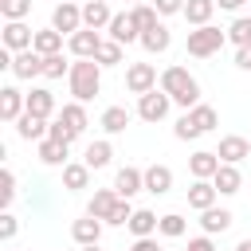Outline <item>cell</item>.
<instances>
[{"mask_svg":"<svg viewBox=\"0 0 251 251\" xmlns=\"http://www.w3.org/2000/svg\"><path fill=\"white\" fill-rule=\"evenodd\" d=\"M133 4H141V0H133Z\"/></svg>","mask_w":251,"mask_h":251,"instance_id":"db71d44e","label":"cell"},{"mask_svg":"<svg viewBox=\"0 0 251 251\" xmlns=\"http://www.w3.org/2000/svg\"><path fill=\"white\" fill-rule=\"evenodd\" d=\"M227 39L235 47H251V16H235L231 27H227Z\"/></svg>","mask_w":251,"mask_h":251,"instance_id":"d590c367","label":"cell"},{"mask_svg":"<svg viewBox=\"0 0 251 251\" xmlns=\"http://www.w3.org/2000/svg\"><path fill=\"white\" fill-rule=\"evenodd\" d=\"M216 184L212 180H192L188 184V208H196V212H208V208H216Z\"/></svg>","mask_w":251,"mask_h":251,"instance_id":"ac0fdd59","label":"cell"},{"mask_svg":"<svg viewBox=\"0 0 251 251\" xmlns=\"http://www.w3.org/2000/svg\"><path fill=\"white\" fill-rule=\"evenodd\" d=\"M106 31H110V39L122 43V47H126V43H141V31H137V24H133L129 12H114V20H110Z\"/></svg>","mask_w":251,"mask_h":251,"instance_id":"7c38bea8","label":"cell"},{"mask_svg":"<svg viewBox=\"0 0 251 251\" xmlns=\"http://www.w3.org/2000/svg\"><path fill=\"white\" fill-rule=\"evenodd\" d=\"M82 251H98V243H94V247H82Z\"/></svg>","mask_w":251,"mask_h":251,"instance_id":"816d5d0a","label":"cell"},{"mask_svg":"<svg viewBox=\"0 0 251 251\" xmlns=\"http://www.w3.org/2000/svg\"><path fill=\"white\" fill-rule=\"evenodd\" d=\"M169 188H173V169H169V165H149V169H145V192L165 196Z\"/></svg>","mask_w":251,"mask_h":251,"instance_id":"44dd1931","label":"cell"},{"mask_svg":"<svg viewBox=\"0 0 251 251\" xmlns=\"http://www.w3.org/2000/svg\"><path fill=\"white\" fill-rule=\"evenodd\" d=\"M133 212H137V208H133L129 200H118V204H114V212L106 216V224H110V227H126V224L133 220Z\"/></svg>","mask_w":251,"mask_h":251,"instance_id":"f35d334b","label":"cell"},{"mask_svg":"<svg viewBox=\"0 0 251 251\" xmlns=\"http://www.w3.org/2000/svg\"><path fill=\"white\" fill-rule=\"evenodd\" d=\"M184 4H188V0H153L157 16H176V12H184Z\"/></svg>","mask_w":251,"mask_h":251,"instance_id":"f6af8a7d","label":"cell"},{"mask_svg":"<svg viewBox=\"0 0 251 251\" xmlns=\"http://www.w3.org/2000/svg\"><path fill=\"white\" fill-rule=\"evenodd\" d=\"M59 122H63L75 137H82V133H86V126H90V118H86V106H82V102H67V106L59 110Z\"/></svg>","mask_w":251,"mask_h":251,"instance_id":"d6986e66","label":"cell"},{"mask_svg":"<svg viewBox=\"0 0 251 251\" xmlns=\"http://www.w3.org/2000/svg\"><path fill=\"white\" fill-rule=\"evenodd\" d=\"M24 110H27V94H24L20 86H4V90H0V118H4L8 126H16V122L24 118Z\"/></svg>","mask_w":251,"mask_h":251,"instance_id":"9c48e42d","label":"cell"},{"mask_svg":"<svg viewBox=\"0 0 251 251\" xmlns=\"http://www.w3.org/2000/svg\"><path fill=\"white\" fill-rule=\"evenodd\" d=\"M220 157H216V149H196L192 157H188V173H192V180H212L216 173H220Z\"/></svg>","mask_w":251,"mask_h":251,"instance_id":"8fae6325","label":"cell"},{"mask_svg":"<svg viewBox=\"0 0 251 251\" xmlns=\"http://www.w3.org/2000/svg\"><path fill=\"white\" fill-rule=\"evenodd\" d=\"M27 114L51 122V114H55V94L43 90V86H31V94H27Z\"/></svg>","mask_w":251,"mask_h":251,"instance_id":"ffe728a7","label":"cell"},{"mask_svg":"<svg viewBox=\"0 0 251 251\" xmlns=\"http://www.w3.org/2000/svg\"><path fill=\"white\" fill-rule=\"evenodd\" d=\"M188 118H192V126H196L200 133H212V129H216V122H220V114H216V106H208V102H200V106H192V110H188Z\"/></svg>","mask_w":251,"mask_h":251,"instance_id":"d6a6232c","label":"cell"},{"mask_svg":"<svg viewBox=\"0 0 251 251\" xmlns=\"http://www.w3.org/2000/svg\"><path fill=\"white\" fill-rule=\"evenodd\" d=\"M235 251H251V239H239V243H235Z\"/></svg>","mask_w":251,"mask_h":251,"instance_id":"f907efd6","label":"cell"},{"mask_svg":"<svg viewBox=\"0 0 251 251\" xmlns=\"http://www.w3.org/2000/svg\"><path fill=\"white\" fill-rule=\"evenodd\" d=\"M169 43H173V31H169L165 24H157V27L141 31V47H145L149 55H161V51H169Z\"/></svg>","mask_w":251,"mask_h":251,"instance_id":"83f0119b","label":"cell"},{"mask_svg":"<svg viewBox=\"0 0 251 251\" xmlns=\"http://www.w3.org/2000/svg\"><path fill=\"white\" fill-rule=\"evenodd\" d=\"M188 251H216V243H212V235H196V239H188Z\"/></svg>","mask_w":251,"mask_h":251,"instance_id":"bcb514c9","label":"cell"},{"mask_svg":"<svg viewBox=\"0 0 251 251\" xmlns=\"http://www.w3.org/2000/svg\"><path fill=\"white\" fill-rule=\"evenodd\" d=\"M157 86H161L176 106H184V114H188L192 106H200V82L188 75V67H165Z\"/></svg>","mask_w":251,"mask_h":251,"instance_id":"6da1fadb","label":"cell"},{"mask_svg":"<svg viewBox=\"0 0 251 251\" xmlns=\"http://www.w3.org/2000/svg\"><path fill=\"white\" fill-rule=\"evenodd\" d=\"M169 106H173V98L157 86V90H149V94H141V98H137V118H141V122H149V126H157V122H165V118H169Z\"/></svg>","mask_w":251,"mask_h":251,"instance_id":"277c9868","label":"cell"},{"mask_svg":"<svg viewBox=\"0 0 251 251\" xmlns=\"http://www.w3.org/2000/svg\"><path fill=\"white\" fill-rule=\"evenodd\" d=\"M114 192H118L122 200H129V196L145 192V169H137V165H122V169H118V176H114Z\"/></svg>","mask_w":251,"mask_h":251,"instance_id":"52a82bcc","label":"cell"},{"mask_svg":"<svg viewBox=\"0 0 251 251\" xmlns=\"http://www.w3.org/2000/svg\"><path fill=\"white\" fill-rule=\"evenodd\" d=\"M157 224H161V216H157V212L137 208V212H133V220H129L126 227L133 231V239H149V235H157Z\"/></svg>","mask_w":251,"mask_h":251,"instance_id":"d4e9b609","label":"cell"},{"mask_svg":"<svg viewBox=\"0 0 251 251\" xmlns=\"http://www.w3.org/2000/svg\"><path fill=\"white\" fill-rule=\"evenodd\" d=\"M47 137H51V141H63V145H71V141H75V133H71V129H67V126L59 122V118H55V122L47 126Z\"/></svg>","mask_w":251,"mask_h":251,"instance_id":"7bdbcfd3","label":"cell"},{"mask_svg":"<svg viewBox=\"0 0 251 251\" xmlns=\"http://www.w3.org/2000/svg\"><path fill=\"white\" fill-rule=\"evenodd\" d=\"M129 118H133V114H129L126 106H106L102 118H98V126H102V133H126Z\"/></svg>","mask_w":251,"mask_h":251,"instance_id":"484cf974","label":"cell"},{"mask_svg":"<svg viewBox=\"0 0 251 251\" xmlns=\"http://www.w3.org/2000/svg\"><path fill=\"white\" fill-rule=\"evenodd\" d=\"M157 82H161V78H157V67H153V63H129V67H126V90H129V94L141 98V94L157 90Z\"/></svg>","mask_w":251,"mask_h":251,"instance_id":"5b68a950","label":"cell"},{"mask_svg":"<svg viewBox=\"0 0 251 251\" xmlns=\"http://www.w3.org/2000/svg\"><path fill=\"white\" fill-rule=\"evenodd\" d=\"M129 251H161V247H157V239L149 235V239H133V247H129Z\"/></svg>","mask_w":251,"mask_h":251,"instance_id":"c3c4849f","label":"cell"},{"mask_svg":"<svg viewBox=\"0 0 251 251\" xmlns=\"http://www.w3.org/2000/svg\"><path fill=\"white\" fill-rule=\"evenodd\" d=\"M71 239H75L78 247H94V243L102 239V220H94V216L75 220V224H71Z\"/></svg>","mask_w":251,"mask_h":251,"instance_id":"2e32d148","label":"cell"},{"mask_svg":"<svg viewBox=\"0 0 251 251\" xmlns=\"http://www.w3.org/2000/svg\"><path fill=\"white\" fill-rule=\"evenodd\" d=\"M173 137H176V141H196V137H200V129H196V126H192V118L184 114V118L173 126Z\"/></svg>","mask_w":251,"mask_h":251,"instance_id":"60d3db41","label":"cell"},{"mask_svg":"<svg viewBox=\"0 0 251 251\" xmlns=\"http://www.w3.org/2000/svg\"><path fill=\"white\" fill-rule=\"evenodd\" d=\"M216 157H220L224 165H239V161H247V157H251V141H247V137H239V133H227V137H220Z\"/></svg>","mask_w":251,"mask_h":251,"instance_id":"30bf717a","label":"cell"},{"mask_svg":"<svg viewBox=\"0 0 251 251\" xmlns=\"http://www.w3.org/2000/svg\"><path fill=\"white\" fill-rule=\"evenodd\" d=\"M212 12H216V0H188L184 4V20L192 24V27H208V20H212Z\"/></svg>","mask_w":251,"mask_h":251,"instance_id":"f546056e","label":"cell"},{"mask_svg":"<svg viewBox=\"0 0 251 251\" xmlns=\"http://www.w3.org/2000/svg\"><path fill=\"white\" fill-rule=\"evenodd\" d=\"M129 16H133L137 31H149V27H157V24H161V16H157V8H153V4H133V8H129Z\"/></svg>","mask_w":251,"mask_h":251,"instance_id":"e575fe53","label":"cell"},{"mask_svg":"<svg viewBox=\"0 0 251 251\" xmlns=\"http://www.w3.org/2000/svg\"><path fill=\"white\" fill-rule=\"evenodd\" d=\"M110 20H114V12H110L106 0H86V4H82V27L102 31V27H110Z\"/></svg>","mask_w":251,"mask_h":251,"instance_id":"9a60e30c","label":"cell"},{"mask_svg":"<svg viewBox=\"0 0 251 251\" xmlns=\"http://www.w3.org/2000/svg\"><path fill=\"white\" fill-rule=\"evenodd\" d=\"M47 126H51V122H43V118H35V114L24 110V118L16 122V133H20L24 141H43V137H47Z\"/></svg>","mask_w":251,"mask_h":251,"instance_id":"f1b7e54d","label":"cell"},{"mask_svg":"<svg viewBox=\"0 0 251 251\" xmlns=\"http://www.w3.org/2000/svg\"><path fill=\"white\" fill-rule=\"evenodd\" d=\"M12 75H16L20 82L39 78V75H43V55H39V51H20V55L12 59Z\"/></svg>","mask_w":251,"mask_h":251,"instance_id":"5bb4252c","label":"cell"},{"mask_svg":"<svg viewBox=\"0 0 251 251\" xmlns=\"http://www.w3.org/2000/svg\"><path fill=\"white\" fill-rule=\"evenodd\" d=\"M231 212L227 208H208V212H200V227H204V235H224L227 227H231Z\"/></svg>","mask_w":251,"mask_h":251,"instance_id":"cb8c5ba5","label":"cell"},{"mask_svg":"<svg viewBox=\"0 0 251 251\" xmlns=\"http://www.w3.org/2000/svg\"><path fill=\"white\" fill-rule=\"evenodd\" d=\"M98 47H102V35H98V31H90V27L75 31V35L67 39V51H71L75 59H94V55H98Z\"/></svg>","mask_w":251,"mask_h":251,"instance_id":"4fadbf2b","label":"cell"},{"mask_svg":"<svg viewBox=\"0 0 251 251\" xmlns=\"http://www.w3.org/2000/svg\"><path fill=\"white\" fill-rule=\"evenodd\" d=\"M63 75H71V63L63 59V51L59 55H47L43 59V78H63Z\"/></svg>","mask_w":251,"mask_h":251,"instance_id":"74e56055","label":"cell"},{"mask_svg":"<svg viewBox=\"0 0 251 251\" xmlns=\"http://www.w3.org/2000/svg\"><path fill=\"white\" fill-rule=\"evenodd\" d=\"M110 157H114V145H110L106 137L90 141V145H86V153H82V161H86L90 169H106V165H110Z\"/></svg>","mask_w":251,"mask_h":251,"instance_id":"4dcf8cb0","label":"cell"},{"mask_svg":"<svg viewBox=\"0 0 251 251\" xmlns=\"http://www.w3.org/2000/svg\"><path fill=\"white\" fill-rule=\"evenodd\" d=\"M51 27L59 31V35H75V31H82V8L78 4H55V12H51Z\"/></svg>","mask_w":251,"mask_h":251,"instance_id":"8992f818","label":"cell"},{"mask_svg":"<svg viewBox=\"0 0 251 251\" xmlns=\"http://www.w3.org/2000/svg\"><path fill=\"white\" fill-rule=\"evenodd\" d=\"M67 82H71L75 102H90V98H98V90H102V67H98L94 59H75Z\"/></svg>","mask_w":251,"mask_h":251,"instance_id":"7a4b0ae2","label":"cell"},{"mask_svg":"<svg viewBox=\"0 0 251 251\" xmlns=\"http://www.w3.org/2000/svg\"><path fill=\"white\" fill-rule=\"evenodd\" d=\"M243 4H251V0H216V8H224V12H239Z\"/></svg>","mask_w":251,"mask_h":251,"instance_id":"681fc988","label":"cell"},{"mask_svg":"<svg viewBox=\"0 0 251 251\" xmlns=\"http://www.w3.org/2000/svg\"><path fill=\"white\" fill-rule=\"evenodd\" d=\"M106 4H110V0H106Z\"/></svg>","mask_w":251,"mask_h":251,"instance_id":"11a10c76","label":"cell"},{"mask_svg":"<svg viewBox=\"0 0 251 251\" xmlns=\"http://www.w3.org/2000/svg\"><path fill=\"white\" fill-rule=\"evenodd\" d=\"M94 63H98V67H118V63H122V43H114V39H102V47H98Z\"/></svg>","mask_w":251,"mask_h":251,"instance_id":"8d00e7d4","label":"cell"},{"mask_svg":"<svg viewBox=\"0 0 251 251\" xmlns=\"http://www.w3.org/2000/svg\"><path fill=\"white\" fill-rule=\"evenodd\" d=\"M224 43H227V31H220V27H212V24L188 31V55H192V59H212Z\"/></svg>","mask_w":251,"mask_h":251,"instance_id":"3957f363","label":"cell"},{"mask_svg":"<svg viewBox=\"0 0 251 251\" xmlns=\"http://www.w3.org/2000/svg\"><path fill=\"white\" fill-rule=\"evenodd\" d=\"M31 51H39L43 59H47V55H59V51H63V35H59L55 27H43V31H35Z\"/></svg>","mask_w":251,"mask_h":251,"instance_id":"1f68e13d","label":"cell"},{"mask_svg":"<svg viewBox=\"0 0 251 251\" xmlns=\"http://www.w3.org/2000/svg\"><path fill=\"white\" fill-rule=\"evenodd\" d=\"M67 153H71V145L51 141V137H43V141L35 145V157H39L43 165H71V161H67Z\"/></svg>","mask_w":251,"mask_h":251,"instance_id":"4316f807","label":"cell"},{"mask_svg":"<svg viewBox=\"0 0 251 251\" xmlns=\"http://www.w3.org/2000/svg\"><path fill=\"white\" fill-rule=\"evenodd\" d=\"M59 4H75V0H59Z\"/></svg>","mask_w":251,"mask_h":251,"instance_id":"f5cc1de1","label":"cell"},{"mask_svg":"<svg viewBox=\"0 0 251 251\" xmlns=\"http://www.w3.org/2000/svg\"><path fill=\"white\" fill-rule=\"evenodd\" d=\"M16 231H20V220H16L12 212H4V216H0V239L8 243V239H16Z\"/></svg>","mask_w":251,"mask_h":251,"instance_id":"ee69618b","label":"cell"},{"mask_svg":"<svg viewBox=\"0 0 251 251\" xmlns=\"http://www.w3.org/2000/svg\"><path fill=\"white\" fill-rule=\"evenodd\" d=\"M235 67L239 71H251V47H235Z\"/></svg>","mask_w":251,"mask_h":251,"instance_id":"7dc6e473","label":"cell"},{"mask_svg":"<svg viewBox=\"0 0 251 251\" xmlns=\"http://www.w3.org/2000/svg\"><path fill=\"white\" fill-rule=\"evenodd\" d=\"M0 184H4V188H0V204L8 208V204L16 200V173H12V169H4V176H0Z\"/></svg>","mask_w":251,"mask_h":251,"instance_id":"b9f144b4","label":"cell"},{"mask_svg":"<svg viewBox=\"0 0 251 251\" xmlns=\"http://www.w3.org/2000/svg\"><path fill=\"white\" fill-rule=\"evenodd\" d=\"M212 184H216V192H220V196H235V192L243 188L239 165H220V173L212 176Z\"/></svg>","mask_w":251,"mask_h":251,"instance_id":"7402d4cb","label":"cell"},{"mask_svg":"<svg viewBox=\"0 0 251 251\" xmlns=\"http://www.w3.org/2000/svg\"><path fill=\"white\" fill-rule=\"evenodd\" d=\"M31 43H35V31H31L24 20H8V24H4V47H8L12 55L31 51Z\"/></svg>","mask_w":251,"mask_h":251,"instance_id":"ba28073f","label":"cell"},{"mask_svg":"<svg viewBox=\"0 0 251 251\" xmlns=\"http://www.w3.org/2000/svg\"><path fill=\"white\" fill-rule=\"evenodd\" d=\"M184 231H188V224H184L180 212H165L161 224H157V235H165V239H180Z\"/></svg>","mask_w":251,"mask_h":251,"instance_id":"836d02e7","label":"cell"},{"mask_svg":"<svg viewBox=\"0 0 251 251\" xmlns=\"http://www.w3.org/2000/svg\"><path fill=\"white\" fill-rule=\"evenodd\" d=\"M122 196L114 192V188H98L94 196H90V204H86V216H94V220H102L106 224V216L114 212V204H118Z\"/></svg>","mask_w":251,"mask_h":251,"instance_id":"603a6c76","label":"cell"},{"mask_svg":"<svg viewBox=\"0 0 251 251\" xmlns=\"http://www.w3.org/2000/svg\"><path fill=\"white\" fill-rule=\"evenodd\" d=\"M31 12V0H0V16H4V24L8 20H24Z\"/></svg>","mask_w":251,"mask_h":251,"instance_id":"ab89813d","label":"cell"},{"mask_svg":"<svg viewBox=\"0 0 251 251\" xmlns=\"http://www.w3.org/2000/svg\"><path fill=\"white\" fill-rule=\"evenodd\" d=\"M90 165L86 161H71V165H63V188L67 192H82V188H90Z\"/></svg>","mask_w":251,"mask_h":251,"instance_id":"e0dca14e","label":"cell"}]
</instances>
